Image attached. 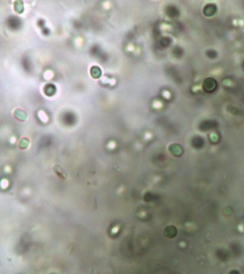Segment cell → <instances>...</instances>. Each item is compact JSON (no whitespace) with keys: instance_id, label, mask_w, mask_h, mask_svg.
<instances>
[{"instance_id":"6da1fadb","label":"cell","mask_w":244,"mask_h":274,"mask_svg":"<svg viewBox=\"0 0 244 274\" xmlns=\"http://www.w3.org/2000/svg\"><path fill=\"white\" fill-rule=\"evenodd\" d=\"M54 171H55V173L58 176H60V178H63V179H65L67 178V174L65 173V171H64L63 168L60 166V165H56L55 167L53 168Z\"/></svg>"},{"instance_id":"7a4b0ae2","label":"cell","mask_w":244,"mask_h":274,"mask_svg":"<svg viewBox=\"0 0 244 274\" xmlns=\"http://www.w3.org/2000/svg\"><path fill=\"white\" fill-rule=\"evenodd\" d=\"M14 117L20 121H25L27 119V114L21 109H16L14 112Z\"/></svg>"},{"instance_id":"3957f363","label":"cell","mask_w":244,"mask_h":274,"mask_svg":"<svg viewBox=\"0 0 244 274\" xmlns=\"http://www.w3.org/2000/svg\"><path fill=\"white\" fill-rule=\"evenodd\" d=\"M90 73H91V76L94 78V79H98V78L100 77L101 76V70L100 68L98 67V66H94L91 68L90 70Z\"/></svg>"},{"instance_id":"277c9868","label":"cell","mask_w":244,"mask_h":274,"mask_svg":"<svg viewBox=\"0 0 244 274\" xmlns=\"http://www.w3.org/2000/svg\"><path fill=\"white\" fill-rule=\"evenodd\" d=\"M14 9L18 13H22L24 11V7L22 2L20 1H16L14 2Z\"/></svg>"}]
</instances>
